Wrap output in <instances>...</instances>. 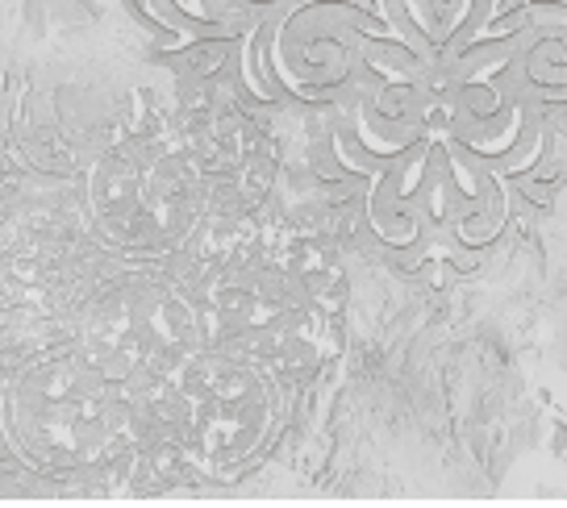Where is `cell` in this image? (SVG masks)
Masks as SVG:
<instances>
[{
	"mask_svg": "<svg viewBox=\"0 0 567 508\" xmlns=\"http://www.w3.org/2000/svg\"><path fill=\"white\" fill-rule=\"evenodd\" d=\"M4 429L42 467H96L159 434L146 401L105 380L84 346L21 375L4 401Z\"/></svg>",
	"mask_w": 567,
	"mask_h": 508,
	"instance_id": "6da1fadb",
	"label": "cell"
},
{
	"mask_svg": "<svg viewBox=\"0 0 567 508\" xmlns=\"http://www.w3.org/2000/svg\"><path fill=\"white\" fill-rule=\"evenodd\" d=\"M80 346L113 351L138 371L172 375L196 351V321L167 283L130 276L92 300L80 330Z\"/></svg>",
	"mask_w": 567,
	"mask_h": 508,
	"instance_id": "7a4b0ae2",
	"label": "cell"
},
{
	"mask_svg": "<svg viewBox=\"0 0 567 508\" xmlns=\"http://www.w3.org/2000/svg\"><path fill=\"white\" fill-rule=\"evenodd\" d=\"M271 0H130V9L138 13L155 34L188 38V42H205V38H243L250 25V13Z\"/></svg>",
	"mask_w": 567,
	"mask_h": 508,
	"instance_id": "3957f363",
	"label": "cell"
}]
</instances>
